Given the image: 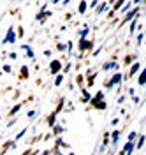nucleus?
<instances>
[{
    "mask_svg": "<svg viewBox=\"0 0 146 155\" xmlns=\"http://www.w3.org/2000/svg\"><path fill=\"white\" fill-rule=\"evenodd\" d=\"M14 123H16V120H11V122H7V127H13Z\"/></svg>",
    "mask_w": 146,
    "mask_h": 155,
    "instance_id": "37",
    "label": "nucleus"
},
{
    "mask_svg": "<svg viewBox=\"0 0 146 155\" xmlns=\"http://www.w3.org/2000/svg\"><path fill=\"white\" fill-rule=\"evenodd\" d=\"M137 139V132H130L129 134V141H135Z\"/></svg>",
    "mask_w": 146,
    "mask_h": 155,
    "instance_id": "27",
    "label": "nucleus"
},
{
    "mask_svg": "<svg viewBox=\"0 0 146 155\" xmlns=\"http://www.w3.org/2000/svg\"><path fill=\"white\" fill-rule=\"evenodd\" d=\"M2 71H4V72H11V65H7V64H5V65L2 67Z\"/></svg>",
    "mask_w": 146,
    "mask_h": 155,
    "instance_id": "34",
    "label": "nucleus"
},
{
    "mask_svg": "<svg viewBox=\"0 0 146 155\" xmlns=\"http://www.w3.org/2000/svg\"><path fill=\"white\" fill-rule=\"evenodd\" d=\"M56 48H58V51H65V49H67V44H62V43H58V46H56Z\"/></svg>",
    "mask_w": 146,
    "mask_h": 155,
    "instance_id": "28",
    "label": "nucleus"
},
{
    "mask_svg": "<svg viewBox=\"0 0 146 155\" xmlns=\"http://www.w3.org/2000/svg\"><path fill=\"white\" fill-rule=\"evenodd\" d=\"M62 81H64V76L62 74H56V79H55V86H60Z\"/></svg>",
    "mask_w": 146,
    "mask_h": 155,
    "instance_id": "22",
    "label": "nucleus"
},
{
    "mask_svg": "<svg viewBox=\"0 0 146 155\" xmlns=\"http://www.w3.org/2000/svg\"><path fill=\"white\" fill-rule=\"evenodd\" d=\"M137 11H139V9H137V7H135V9H134V11L127 13V14H125V21H121V23H127V21H130V19H134V18H135V14H137Z\"/></svg>",
    "mask_w": 146,
    "mask_h": 155,
    "instance_id": "6",
    "label": "nucleus"
},
{
    "mask_svg": "<svg viewBox=\"0 0 146 155\" xmlns=\"http://www.w3.org/2000/svg\"><path fill=\"white\" fill-rule=\"evenodd\" d=\"M143 39H144V34H139V35H137V44L143 43Z\"/></svg>",
    "mask_w": 146,
    "mask_h": 155,
    "instance_id": "35",
    "label": "nucleus"
},
{
    "mask_svg": "<svg viewBox=\"0 0 146 155\" xmlns=\"http://www.w3.org/2000/svg\"><path fill=\"white\" fill-rule=\"evenodd\" d=\"M19 109H21V104H16V106H14L11 111H9V115H11V116H13V115H16V113H18Z\"/></svg>",
    "mask_w": 146,
    "mask_h": 155,
    "instance_id": "21",
    "label": "nucleus"
},
{
    "mask_svg": "<svg viewBox=\"0 0 146 155\" xmlns=\"http://www.w3.org/2000/svg\"><path fill=\"white\" fill-rule=\"evenodd\" d=\"M106 106H108L106 102H100V100H99V102H95V104H93V108H97V109H106Z\"/></svg>",
    "mask_w": 146,
    "mask_h": 155,
    "instance_id": "19",
    "label": "nucleus"
},
{
    "mask_svg": "<svg viewBox=\"0 0 146 155\" xmlns=\"http://www.w3.org/2000/svg\"><path fill=\"white\" fill-rule=\"evenodd\" d=\"M113 134V144H116V141H118V138H120V130H114V132H111Z\"/></svg>",
    "mask_w": 146,
    "mask_h": 155,
    "instance_id": "23",
    "label": "nucleus"
},
{
    "mask_svg": "<svg viewBox=\"0 0 146 155\" xmlns=\"http://www.w3.org/2000/svg\"><path fill=\"white\" fill-rule=\"evenodd\" d=\"M62 65H64V64H62L60 60H53L51 65H49V72H51V74H58V71L62 69Z\"/></svg>",
    "mask_w": 146,
    "mask_h": 155,
    "instance_id": "2",
    "label": "nucleus"
},
{
    "mask_svg": "<svg viewBox=\"0 0 146 155\" xmlns=\"http://www.w3.org/2000/svg\"><path fill=\"white\" fill-rule=\"evenodd\" d=\"M118 67V64H116V62H109V64H104V71H109V69H116Z\"/></svg>",
    "mask_w": 146,
    "mask_h": 155,
    "instance_id": "12",
    "label": "nucleus"
},
{
    "mask_svg": "<svg viewBox=\"0 0 146 155\" xmlns=\"http://www.w3.org/2000/svg\"><path fill=\"white\" fill-rule=\"evenodd\" d=\"M144 141H146V136H141V138H139V141H137V144H135V148H143Z\"/></svg>",
    "mask_w": 146,
    "mask_h": 155,
    "instance_id": "24",
    "label": "nucleus"
},
{
    "mask_svg": "<svg viewBox=\"0 0 146 155\" xmlns=\"http://www.w3.org/2000/svg\"><path fill=\"white\" fill-rule=\"evenodd\" d=\"M137 83L141 85V86H144L146 85V69L141 72V74H139V79H137Z\"/></svg>",
    "mask_w": 146,
    "mask_h": 155,
    "instance_id": "8",
    "label": "nucleus"
},
{
    "mask_svg": "<svg viewBox=\"0 0 146 155\" xmlns=\"http://www.w3.org/2000/svg\"><path fill=\"white\" fill-rule=\"evenodd\" d=\"M55 123H56V113H53V115L48 116V125H49V127H53Z\"/></svg>",
    "mask_w": 146,
    "mask_h": 155,
    "instance_id": "10",
    "label": "nucleus"
},
{
    "mask_svg": "<svg viewBox=\"0 0 146 155\" xmlns=\"http://www.w3.org/2000/svg\"><path fill=\"white\" fill-rule=\"evenodd\" d=\"M64 106H65V99H60V102H58V106H56V115H58V113L62 111V109H64Z\"/></svg>",
    "mask_w": 146,
    "mask_h": 155,
    "instance_id": "16",
    "label": "nucleus"
},
{
    "mask_svg": "<svg viewBox=\"0 0 146 155\" xmlns=\"http://www.w3.org/2000/svg\"><path fill=\"white\" fill-rule=\"evenodd\" d=\"M25 35V30H23V27H19L18 28V37H23Z\"/></svg>",
    "mask_w": 146,
    "mask_h": 155,
    "instance_id": "31",
    "label": "nucleus"
},
{
    "mask_svg": "<svg viewBox=\"0 0 146 155\" xmlns=\"http://www.w3.org/2000/svg\"><path fill=\"white\" fill-rule=\"evenodd\" d=\"M83 100H90V92H86V90H83Z\"/></svg>",
    "mask_w": 146,
    "mask_h": 155,
    "instance_id": "26",
    "label": "nucleus"
},
{
    "mask_svg": "<svg viewBox=\"0 0 146 155\" xmlns=\"http://www.w3.org/2000/svg\"><path fill=\"white\" fill-rule=\"evenodd\" d=\"M130 5H132V4H127V5H125V7H121V11H123V13H127V11H129V9H130Z\"/></svg>",
    "mask_w": 146,
    "mask_h": 155,
    "instance_id": "36",
    "label": "nucleus"
},
{
    "mask_svg": "<svg viewBox=\"0 0 146 155\" xmlns=\"http://www.w3.org/2000/svg\"><path fill=\"white\" fill-rule=\"evenodd\" d=\"M16 32H14V27H9V32H7V35L4 37V41H2V43L4 44H14L16 43Z\"/></svg>",
    "mask_w": 146,
    "mask_h": 155,
    "instance_id": "1",
    "label": "nucleus"
},
{
    "mask_svg": "<svg viewBox=\"0 0 146 155\" xmlns=\"http://www.w3.org/2000/svg\"><path fill=\"white\" fill-rule=\"evenodd\" d=\"M53 130H55V136H60V134L64 132V127H60V125H56V123H55V125H53Z\"/></svg>",
    "mask_w": 146,
    "mask_h": 155,
    "instance_id": "17",
    "label": "nucleus"
},
{
    "mask_svg": "<svg viewBox=\"0 0 146 155\" xmlns=\"http://www.w3.org/2000/svg\"><path fill=\"white\" fill-rule=\"evenodd\" d=\"M4 152H7V150H13V148H16V141H9V143H5L4 144Z\"/></svg>",
    "mask_w": 146,
    "mask_h": 155,
    "instance_id": "13",
    "label": "nucleus"
},
{
    "mask_svg": "<svg viewBox=\"0 0 146 155\" xmlns=\"http://www.w3.org/2000/svg\"><path fill=\"white\" fill-rule=\"evenodd\" d=\"M139 69H141V64H137V62H135V64H134V65L130 67V76H134V74H135V72H137V71H139Z\"/></svg>",
    "mask_w": 146,
    "mask_h": 155,
    "instance_id": "14",
    "label": "nucleus"
},
{
    "mask_svg": "<svg viewBox=\"0 0 146 155\" xmlns=\"http://www.w3.org/2000/svg\"><path fill=\"white\" fill-rule=\"evenodd\" d=\"M102 99H104V92H97V95H95V97H93V99H92V106H93V104H95V102L102 100Z\"/></svg>",
    "mask_w": 146,
    "mask_h": 155,
    "instance_id": "11",
    "label": "nucleus"
},
{
    "mask_svg": "<svg viewBox=\"0 0 146 155\" xmlns=\"http://www.w3.org/2000/svg\"><path fill=\"white\" fill-rule=\"evenodd\" d=\"M25 134H27V129H23L21 132H18V134H16V138H14V141H18V139H21V138L25 136Z\"/></svg>",
    "mask_w": 146,
    "mask_h": 155,
    "instance_id": "25",
    "label": "nucleus"
},
{
    "mask_svg": "<svg viewBox=\"0 0 146 155\" xmlns=\"http://www.w3.org/2000/svg\"><path fill=\"white\" fill-rule=\"evenodd\" d=\"M44 18H46V13H39L35 19H37V21H40V19H44Z\"/></svg>",
    "mask_w": 146,
    "mask_h": 155,
    "instance_id": "29",
    "label": "nucleus"
},
{
    "mask_svg": "<svg viewBox=\"0 0 146 155\" xmlns=\"http://www.w3.org/2000/svg\"><path fill=\"white\" fill-rule=\"evenodd\" d=\"M139 2H143V0H134V4H139Z\"/></svg>",
    "mask_w": 146,
    "mask_h": 155,
    "instance_id": "38",
    "label": "nucleus"
},
{
    "mask_svg": "<svg viewBox=\"0 0 146 155\" xmlns=\"http://www.w3.org/2000/svg\"><path fill=\"white\" fill-rule=\"evenodd\" d=\"M108 7H109V5H108L106 2H102V4H100V7L97 9V14H102V13H104V11H106V9H108Z\"/></svg>",
    "mask_w": 146,
    "mask_h": 155,
    "instance_id": "18",
    "label": "nucleus"
},
{
    "mask_svg": "<svg viewBox=\"0 0 146 155\" xmlns=\"http://www.w3.org/2000/svg\"><path fill=\"white\" fill-rule=\"evenodd\" d=\"M35 115H37V111H35V109H30V111H28V118H34Z\"/></svg>",
    "mask_w": 146,
    "mask_h": 155,
    "instance_id": "32",
    "label": "nucleus"
},
{
    "mask_svg": "<svg viewBox=\"0 0 146 155\" xmlns=\"http://www.w3.org/2000/svg\"><path fill=\"white\" fill-rule=\"evenodd\" d=\"M19 74L23 76V79H27V78H28V67H27V65H23V67H21V72H19Z\"/></svg>",
    "mask_w": 146,
    "mask_h": 155,
    "instance_id": "20",
    "label": "nucleus"
},
{
    "mask_svg": "<svg viewBox=\"0 0 146 155\" xmlns=\"http://www.w3.org/2000/svg\"><path fill=\"white\" fill-rule=\"evenodd\" d=\"M121 83V74L120 72H116L111 79H109V83H108V88H113V86H116V85H120Z\"/></svg>",
    "mask_w": 146,
    "mask_h": 155,
    "instance_id": "3",
    "label": "nucleus"
},
{
    "mask_svg": "<svg viewBox=\"0 0 146 155\" xmlns=\"http://www.w3.org/2000/svg\"><path fill=\"white\" fill-rule=\"evenodd\" d=\"M134 148H135V144H134V141H129L127 144H125V148L121 150V153H132V152H134Z\"/></svg>",
    "mask_w": 146,
    "mask_h": 155,
    "instance_id": "5",
    "label": "nucleus"
},
{
    "mask_svg": "<svg viewBox=\"0 0 146 155\" xmlns=\"http://www.w3.org/2000/svg\"><path fill=\"white\" fill-rule=\"evenodd\" d=\"M135 27H137V23H135V19L130 23V34H134V30H135Z\"/></svg>",
    "mask_w": 146,
    "mask_h": 155,
    "instance_id": "30",
    "label": "nucleus"
},
{
    "mask_svg": "<svg viewBox=\"0 0 146 155\" xmlns=\"http://www.w3.org/2000/svg\"><path fill=\"white\" fill-rule=\"evenodd\" d=\"M21 49H25V51H27V57H28V58H35V55H34L32 48H30L28 44H23V46H21Z\"/></svg>",
    "mask_w": 146,
    "mask_h": 155,
    "instance_id": "7",
    "label": "nucleus"
},
{
    "mask_svg": "<svg viewBox=\"0 0 146 155\" xmlns=\"http://www.w3.org/2000/svg\"><path fill=\"white\" fill-rule=\"evenodd\" d=\"M92 48H93V43H92V41L79 39V51H86V49H92Z\"/></svg>",
    "mask_w": 146,
    "mask_h": 155,
    "instance_id": "4",
    "label": "nucleus"
},
{
    "mask_svg": "<svg viewBox=\"0 0 146 155\" xmlns=\"http://www.w3.org/2000/svg\"><path fill=\"white\" fill-rule=\"evenodd\" d=\"M123 4H125V0H116V4H114L113 11H120V9L123 7Z\"/></svg>",
    "mask_w": 146,
    "mask_h": 155,
    "instance_id": "15",
    "label": "nucleus"
},
{
    "mask_svg": "<svg viewBox=\"0 0 146 155\" xmlns=\"http://www.w3.org/2000/svg\"><path fill=\"white\" fill-rule=\"evenodd\" d=\"M86 9H88V4L85 2V0H81V2H79V14H85Z\"/></svg>",
    "mask_w": 146,
    "mask_h": 155,
    "instance_id": "9",
    "label": "nucleus"
},
{
    "mask_svg": "<svg viewBox=\"0 0 146 155\" xmlns=\"http://www.w3.org/2000/svg\"><path fill=\"white\" fill-rule=\"evenodd\" d=\"M79 35H81V37H79V39H85V37H86V35H88V28H85V30H83V32H81V34H79Z\"/></svg>",
    "mask_w": 146,
    "mask_h": 155,
    "instance_id": "33",
    "label": "nucleus"
}]
</instances>
